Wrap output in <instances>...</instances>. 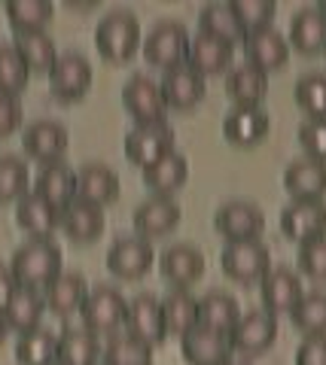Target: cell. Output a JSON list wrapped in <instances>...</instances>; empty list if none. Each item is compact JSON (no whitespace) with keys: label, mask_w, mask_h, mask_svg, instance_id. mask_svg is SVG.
Segmentation results:
<instances>
[{"label":"cell","mask_w":326,"mask_h":365,"mask_svg":"<svg viewBox=\"0 0 326 365\" xmlns=\"http://www.w3.org/2000/svg\"><path fill=\"white\" fill-rule=\"evenodd\" d=\"M9 271H13L19 287L46 289L61 274V250L52 237H31V241H25L13 253Z\"/></svg>","instance_id":"6da1fadb"},{"label":"cell","mask_w":326,"mask_h":365,"mask_svg":"<svg viewBox=\"0 0 326 365\" xmlns=\"http://www.w3.org/2000/svg\"><path fill=\"white\" fill-rule=\"evenodd\" d=\"M141 43H143L141 21L131 9H113L95 28V49L110 64L131 61V55L141 49Z\"/></svg>","instance_id":"7a4b0ae2"},{"label":"cell","mask_w":326,"mask_h":365,"mask_svg":"<svg viewBox=\"0 0 326 365\" xmlns=\"http://www.w3.org/2000/svg\"><path fill=\"white\" fill-rule=\"evenodd\" d=\"M126 295L116 287H95L88 289L86 302L80 307L83 326L95 335H116V329L126 323Z\"/></svg>","instance_id":"3957f363"},{"label":"cell","mask_w":326,"mask_h":365,"mask_svg":"<svg viewBox=\"0 0 326 365\" xmlns=\"http://www.w3.org/2000/svg\"><path fill=\"white\" fill-rule=\"evenodd\" d=\"M189 34L180 21H159L147 37H143L141 49L143 58H147L153 67H162V71H171V67L186 64L189 55Z\"/></svg>","instance_id":"277c9868"},{"label":"cell","mask_w":326,"mask_h":365,"mask_svg":"<svg viewBox=\"0 0 326 365\" xmlns=\"http://www.w3.org/2000/svg\"><path fill=\"white\" fill-rule=\"evenodd\" d=\"M220 265L235 283H260L272 271V256L263 241H235L223 247Z\"/></svg>","instance_id":"5b68a950"},{"label":"cell","mask_w":326,"mask_h":365,"mask_svg":"<svg viewBox=\"0 0 326 365\" xmlns=\"http://www.w3.org/2000/svg\"><path fill=\"white\" fill-rule=\"evenodd\" d=\"M213 228L226 237V244L260 241V235L265 228V213L253 201H226L213 213Z\"/></svg>","instance_id":"8992f818"},{"label":"cell","mask_w":326,"mask_h":365,"mask_svg":"<svg viewBox=\"0 0 326 365\" xmlns=\"http://www.w3.org/2000/svg\"><path fill=\"white\" fill-rule=\"evenodd\" d=\"M92 79H95V71L88 64V58H83L80 52H64L58 55V61L49 71V88L58 101L71 104V101H80L88 95Z\"/></svg>","instance_id":"52a82bcc"},{"label":"cell","mask_w":326,"mask_h":365,"mask_svg":"<svg viewBox=\"0 0 326 365\" xmlns=\"http://www.w3.org/2000/svg\"><path fill=\"white\" fill-rule=\"evenodd\" d=\"M126 332L134 335L138 341L150 347H159L162 341L168 338L165 329V317H162V299H156L153 292H141L134 295L126 307Z\"/></svg>","instance_id":"ba28073f"},{"label":"cell","mask_w":326,"mask_h":365,"mask_svg":"<svg viewBox=\"0 0 326 365\" xmlns=\"http://www.w3.org/2000/svg\"><path fill=\"white\" fill-rule=\"evenodd\" d=\"M174 153V128L168 122H153V125H134L126 134V155L141 170L159 162L162 155Z\"/></svg>","instance_id":"9c48e42d"},{"label":"cell","mask_w":326,"mask_h":365,"mask_svg":"<svg viewBox=\"0 0 326 365\" xmlns=\"http://www.w3.org/2000/svg\"><path fill=\"white\" fill-rule=\"evenodd\" d=\"M280 232H284L293 244H308L326 237V204L323 198H305L293 201L280 213Z\"/></svg>","instance_id":"30bf717a"},{"label":"cell","mask_w":326,"mask_h":365,"mask_svg":"<svg viewBox=\"0 0 326 365\" xmlns=\"http://www.w3.org/2000/svg\"><path fill=\"white\" fill-rule=\"evenodd\" d=\"M122 107L128 110V116L138 125H153L165 122V98L156 79L147 73H134L126 86H122Z\"/></svg>","instance_id":"8fae6325"},{"label":"cell","mask_w":326,"mask_h":365,"mask_svg":"<svg viewBox=\"0 0 326 365\" xmlns=\"http://www.w3.org/2000/svg\"><path fill=\"white\" fill-rule=\"evenodd\" d=\"M21 146L25 153L34 158V162L43 165H55V162H64V153L71 146V137H67V128L55 119H37L31 122L25 134H21Z\"/></svg>","instance_id":"7c38bea8"},{"label":"cell","mask_w":326,"mask_h":365,"mask_svg":"<svg viewBox=\"0 0 326 365\" xmlns=\"http://www.w3.org/2000/svg\"><path fill=\"white\" fill-rule=\"evenodd\" d=\"M153 259L156 253L147 237L128 235V237L113 241V247L107 250V271L122 280H138L153 268Z\"/></svg>","instance_id":"4fadbf2b"},{"label":"cell","mask_w":326,"mask_h":365,"mask_svg":"<svg viewBox=\"0 0 326 365\" xmlns=\"http://www.w3.org/2000/svg\"><path fill=\"white\" fill-rule=\"evenodd\" d=\"M180 350L189 365H226L232 362V341L226 332L208 326H193L186 335H180Z\"/></svg>","instance_id":"5bb4252c"},{"label":"cell","mask_w":326,"mask_h":365,"mask_svg":"<svg viewBox=\"0 0 326 365\" xmlns=\"http://www.w3.org/2000/svg\"><path fill=\"white\" fill-rule=\"evenodd\" d=\"M277 338V319L275 314L268 311H247L241 314V319L235 323V329L229 332V341H232V350L238 353H250V356H256V353H265L268 347L275 344Z\"/></svg>","instance_id":"9a60e30c"},{"label":"cell","mask_w":326,"mask_h":365,"mask_svg":"<svg viewBox=\"0 0 326 365\" xmlns=\"http://www.w3.org/2000/svg\"><path fill=\"white\" fill-rule=\"evenodd\" d=\"M180 220H183V210H180V204L174 198L153 195L143 204H138V210H134V232L153 241V237L171 235L180 225Z\"/></svg>","instance_id":"2e32d148"},{"label":"cell","mask_w":326,"mask_h":365,"mask_svg":"<svg viewBox=\"0 0 326 365\" xmlns=\"http://www.w3.org/2000/svg\"><path fill=\"white\" fill-rule=\"evenodd\" d=\"M244 52H247V64L260 67L263 73H272L290 61V40L275 28L250 31L244 37Z\"/></svg>","instance_id":"e0dca14e"},{"label":"cell","mask_w":326,"mask_h":365,"mask_svg":"<svg viewBox=\"0 0 326 365\" xmlns=\"http://www.w3.org/2000/svg\"><path fill=\"white\" fill-rule=\"evenodd\" d=\"M159 268L162 277L174 283V289H189L205 274V256L193 244H171L159 256Z\"/></svg>","instance_id":"ac0fdd59"},{"label":"cell","mask_w":326,"mask_h":365,"mask_svg":"<svg viewBox=\"0 0 326 365\" xmlns=\"http://www.w3.org/2000/svg\"><path fill=\"white\" fill-rule=\"evenodd\" d=\"M260 292H263V311L268 314H290L299 304V299L305 295L302 280L296 271L290 268H272L260 280Z\"/></svg>","instance_id":"d6986e66"},{"label":"cell","mask_w":326,"mask_h":365,"mask_svg":"<svg viewBox=\"0 0 326 365\" xmlns=\"http://www.w3.org/2000/svg\"><path fill=\"white\" fill-rule=\"evenodd\" d=\"M162 98H165V107L171 110H193L201 98H205V76L195 73L189 64H180L165 71L162 76Z\"/></svg>","instance_id":"ffe728a7"},{"label":"cell","mask_w":326,"mask_h":365,"mask_svg":"<svg viewBox=\"0 0 326 365\" xmlns=\"http://www.w3.org/2000/svg\"><path fill=\"white\" fill-rule=\"evenodd\" d=\"M76 198L88 201L95 207H107L119 198V177L113 168L101 165V162H88L76 170Z\"/></svg>","instance_id":"44dd1931"},{"label":"cell","mask_w":326,"mask_h":365,"mask_svg":"<svg viewBox=\"0 0 326 365\" xmlns=\"http://www.w3.org/2000/svg\"><path fill=\"white\" fill-rule=\"evenodd\" d=\"M104 207H95L88 201H80L73 198L67 207L61 210V220H58V228L71 237L73 244H92L101 237L104 232Z\"/></svg>","instance_id":"7402d4cb"},{"label":"cell","mask_w":326,"mask_h":365,"mask_svg":"<svg viewBox=\"0 0 326 365\" xmlns=\"http://www.w3.org/2000/svg\"><path fill=\"white\" fill-rule=\"evenodd\" d=\"M268 128H272V119H268V113L263 107H232L226 113V122H223V134L235 146L263 143Z\"/></svg>","instance_id":"603a6c76"},{"label":"cell","mask_w":326,"mask_h":365,"mask_svg":"<svg viewBox=\"0 0 326 365\" xmlns=\"http://www.w3.org/2000/svg\"><path fill=\"white\" fill-rule=\"evenodd\" d=\"M284 189L293 195V201L323 198L326 195V162L320 158H296L284 170Z\"/></svg>","instance_id":"cb8c5ba5"},{"label":"cell","mask_w":326,"mask_h":365,"mask_svg":"<svg viewBox=\"0 0 326 365\" xmlns=\"http://www.w3.org/2000/svg\"><path fill=\"white\" fill-rule=\"evenodd\" d=\"M232 55H235V46L226 40H217L210 34H195L189 40V55H186V64L193 67L195 73L201 76H217L223 73L226 67L232 64Z\"/></svg>","instance_id":"d4e9b609"},{"label":"cell","mask_w":326,"mask_h":365,"mask_svg":"<svg viewBox=\"0 0 326 365\" xmlns=\"http://www.w3.org/2000/svg\"><path fill=\"white\" fill-rule=\"evenodd\" d=\"M86 295H88V283L83 274L61 271L58 277L43 289V302H46V311L58 314V317H71V314H80Z\"/></svg>","instance_id":"484cf974"},{"label":"cell","mask_w":326,"mask_h":365,"mask_svg":"<svg viewBox=\"0 0 326 365\" xmlns=\"http://www.w3.org/2000/svg\"><path fill=\"white\" fill-rule=\"evenodd\" d=\"M43 201H49L52 207L64 210L67 204L76 198V170L67 168L64 162H55V165H43L37 180H34V189Z\"/></svg>","instance_id":"4316f807"},{"label":"cell","mask_w":326,"mask_h":365,"mask_svg":"<svg viewBox=\"0 0 326 365\" xmlns=\"http://www.w3.org/2000/svg\"><path fill=\"white\" fill-rule=\"evenodd\" d=\"M4 323L9 332H31V329L40 326L43 314H46V302H43V292L40 289H28V287H19L13 295H9V302L4 311Z\"/></svg>","instance_id":"83f0119b"},{"label":"cell","mask_w":326,"mask_h":365,"mask_svg":"<svg viewBox=\"0 0 326 365\" xmlns=\"http://www.w3.org/2000/svg\"><path fill=\"white\" fill-rule=\"evenodd\" d=\"M186 180H189V162H186V155H180L177 150L143 168V182H147V189L153 195L174 198V192L183 189Z\"/></svg>","instance_id":"f1b7e54d"},{"label":"cell","mask_w":326,"mask_h":365,"mask_svg":"<svg viewBox=\"0 0 326 365\" xmlns=\"http://www.w3.org/2000/svg\"><path fill=\"white\" fill-rule=\"evenodd\" d=\"M61 210L52 207L49 201H43L37 192H28L16 201V222L25 228L31 237H52V232L58 228Z\"/></svg>","instance_id":"f546056e"},{"label":"cell","mask_w":326,"mask_h":365,"mask_svg":"<svg viewBox=\"0 0 326 365\" xmlns=\"http://www.w3.org/2000/svg\"><path fill=\"white\" fill-rule=\"evenodd\" d=\"M290 46L302 55L326 52V16L317 6L299 9L290 21Z\"/></svg>","instance_id":"4dcf8cb0"},{"label":"cell","mask_w":326,"mask_h":365,"mask_svg":"<svg viewBox=\"0 0 326 365\" xmlns=\"http://www.w3.org/2000/svg\"><path fill=\"white\" fill-rule=\"evenodd\" d=\"M268 91V73H263L253 64H238L232 67L226 76V95L232 98L235 107H260V101Z\"/></svg>","instance_id":"1f68e13d"},{"label":"cell","mask_w":326,"mask_h":365,"mask_svg":"<svg viewBox=\"0 0 326 365\" xmlns=\"http://www.w3.org/2000/svg\"><path fill=\"white\" fill-rule=\"evenodd\" d=\"M238 319H241V307L235 302V295L210 289L198 299V326H208V329H217V332L229 335Z\"/></svg>","instance_id":"d6a6232c"},{"label":"cell","mask_w":326,"mask_h":365,"mask_svg":"<svg viewBox=\"0 0 326 365\" xmlns=\"http://www.w3.org/2000/svg\"><path fill=\"white\" fill-rule=\"evenodd\" d=\"M101 341L86 326L64 329L58 335V365H98L101 359Z\"/></svg>","instance_id":"836d02e7"},{"label":"cell","mask_w":326,"mask_h":365,"mask_svg":"<svg viewBox=\"0 0 326 365\" xmlns=\"http://www.w3.org/2000/svg\"><path fill=\"white\" fill-rule=\"evenodd\" d=\"M16 359L19 365H55L58 362V335L43 326L21 332L16 341Z\"/></svg>","instance_id":"e575fe53"},{"label":"cell","mask_w":326,"mask_h":365,"mask_svg":"<svg viewBox=\"0 0 326 365\" xmlns=\"http://www.w3.org/2000/svg\"><path fill=\"white\" fill-rule=\"evenodd\" d=\"M16 52L21 55V61L28 64L31 73H49L52 64L58 61V49L55 40L46 31H34V34H16Z\"/></svg>","instance_id":"d590c367"},{"label":"cell","mask_w":326,"mask_h":365,"mask_svg":"<svg viewBox=\"0 0 326 365\" xmlns=\"http://www.w3.org/2000/svg\"><path fill=\"white\" fill-rule=\"evenodd\" d=\"M162 317L168 335H186L198 326V299L189 289H171L162 299Z\"/></svg>","instance_id":"8d00e7d4"},{"label":"cell","mask_w":326,"mask_h":365,"mask_svg":"<svg viewBox=\"0 0 326 365\" xmlns=\"http://www.w3.org/2000/svg\"><path fill=\"white\" fill-rule=\"evenodd\" d=\"M198 31L201 34H210V37H217V40H226V43H244V28H241V21L235 19L232 13V6L229 4H205L201 6V13H198Z\"/></svg>","instance_id":"74e56055"},{"label":"cell","mask_w":326,"mask_h":365,"mask_svg":"<svg viewBox=\"0 0 326 365\" xmlns=\"http://www.w3.org/2000/svg\"><path fill=\"white\" fill-rule=\"evenodd\" d=\"M6 19L16 28V34H34L46 31L55 16V6L49 0H6Z\"/></svg>","instance_id":"f35d334b"},{"label":"cell","mask_w":326,"mask_h":365,"mask_svg":"<svg viewBox=\"0 0 326 365\" xmlns=\"http://www.w3.org/2000/svg\"><path fill=\"white\" fill-rule=\"evenodd\" d=\"M104 365H153V347L128 332H116L101 350Z\"/></svg>","instance_id":"ab89813d"},{"label":"cell","mask_w":326,"mask_h":365,"mask_svg":"<svg viewBox=\"0 0 326 365\" xmlns=\"http://www.w3.org/2000/svg\"><path fill=\"white\" fill-rule=\"evenodd\" d=\"M31 192V174L25 158L13 153L0 155V204H13Z\"/></svg>","instance_id":"60d3db41"},{"label":"cell","mask_w":326,"mask_h":365,"mask_svg":"<svg viewBox=\"0 0 326 365\" xmlns=\"http://www.w3.org/2000/svg\"><path fill=\"white\" fill-rule=\"evenodd\" d=\"M290 319L305 335H326V292H305L290 311Z\"/></svg>","instance_id":"b9f144b4"},{"label":"cell","mask_w":326,"mask_h":365,"mask_svg":"<svg viewBox=\"0 0 326 365\" xmlns=\"http://www.w3.org/2000/svg\"><path fill=\"white\" fill-rule=\"evenodd\" d=\"M31 79L28 64L21 61V55L16 52V46L0 43V95H21Z\"/></svg>","instance_id":"7bdbcfd3"},{"label":"cell","mask_w":326,"mask_h":365,"mask_svg":"<svg viewBox=\"0 0 326 365\" xmlns=\"http://www.w3.org/2000/svg\"><path fill=\"white\" fill-rule=\"evenodd\" d=\"M229 6H232L235 19L241 21L244 34L272 28V21L277 16V4H275V0H229Z\"/></svg>","instance_id":"ee69618b"},{"label":"cell","mask_w":326,"mask_h":365,"mask_svg":"<svg viewBox=\"0 0 326 365\" xmlns=\"http://www.w3.org/2000/svg\"><path fill=\"white\" fill-rule=\"evenodd\" d=\"M296 104L305 110L308 119H326V76L305 73L296 83Z\"/></svg>","instance_id":"f6af8a7d"},{"label":"cell","mask_w":326,"mask_h":365,"mask_svg":"<svg viewBox=\"0 0 326 365\" xmlns=\"http://www.w3.org/2000/svg\"><path fill=\"white\" fill-rule=\"evenodd\" d=\"M299 143L308 158L326 162V119H305L299 125Z\"/></svg>","instance_id":"bcb514c9"},{"label":"cell","mask_w":326,"mask_h":365,"mask_svg":"<svg viewBox=\"0 0 326 365\" xmlns=\"http://www.w3.org/2000/svg\"><path fill=\"white\" fill-rule=\"evenodd\" d=\"M299 271L314 280H326V237L299 247Z\"/></svg>","instance_id":"7dc6e473"},{"label":"cell","mask_w":326,"mask_h":365,"mask_svg":"<svg viewBox=\"0 0 326 365\" xmlns=\"http://www.w3.org/2000/svg\"><path fill=\"white\" fill-rule=\"evenodd\" d=\"M21 101L16 95H0V137H9L21 128Z\"/></svg>","instance_id":"c3c4849f"},{"label":"cell","mask_w":326,"mask_h":365,"mask_svg":"<svg viewBox=\"0 0 326 365\" xmlns=\"http://www.w3.org/2000/svg\"><path fill=\"white\" fill-rule=\"evenodd\" d=\"M296 365H326V335H305L296 350Z\"/></svg>","instance_id":"681fc988"},{"label":"cell","mask_w":326,"mask_h":365,"mask_svg":"<svg viewBox=\"0 0 326 365\" xmlns=\"http://www.w3.org/2000/svg\"><path fill=\"white\" fill-rule=\"evenodd\" d=\"M16 289H19V283H16V277H13V271H9L6 262H0V311L6 307L9 295H13Z\"/></svg>","instance_id":"f907efd6"},{"label":"cell","mask_w":326,"mask_h":365,"mask_svg":"<svg viewBox=\"0 0 326 365\" xmlns=\"http://www.w3.org/2000/svg\"><path fill=\"white\" fill-rule=\"evenodd\" d=\"M6 332H9V329H6V323H4V314H0V344L6 341Z\"/></svg>","instance_id":"816d5d0a"},{"label":"cell","mask_w":326,"mask_h":365,"mask_svg":"<svg viewBox=\"0 0 326 365\" xmlns=\"http://www.w3.org/2000/svg\"><path fill=\"white\" fill-rule=\"evenodd\" d=\"M317 9H320V13L326 16V0H320V4H317Z\"/></svg>","instance_id":"f5cc1de1"},{"label":"cell","mask_w":326,"mask_h":365,"mask_svg":"<svg viewBox=\"0 0 326 365\" xmlns=\"http://www.w3.org/2000/svg\"><path fill=\"white\" fill-rule=\"evenodd\" d=\"M226 365H235V362H226Z\"/></svg>","instance_id":"db71d44e"},{"label":"cell","mask_w":326,"mask_h":365,"mask_svg":"<svg viewBox=\"0 0 326 365\" xmlns=\"http://www.w3.org/2000/svg\"><path fill=\"white\" fill-rule=\"evenodd\" d=\"M55 365H58V362H55Z\"/></svg>","instance_id":"11a10c76"}]
</instances>
